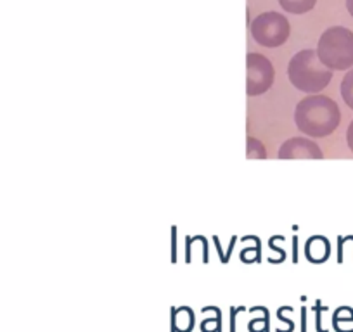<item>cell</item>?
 <instances>
[{
  "label": "cell",
  "instance_id": "7a4b0ae2",
  "mask_svg": "<svg viewBox=\"0 0 353 332\" xmlns=\"http://www.w3.org/2000/svg\"><path fill=\"white\" fill-rule=\"evenodd\" d=\"M288 78L294 89L314 96L331 83L332 71L321 63L317 50L305 49L294 54L288 64Z\"/></svg>",
  "mask_w": 353,
  "mask_h": 332
},
{
  "label": "cell",
  "instance_id": "8fae6325",
  "mask_svg": "<svg viewBox=\"0 0 353 332\" xmlns=\"http://www.w3.org/2000/svg\"><path fill=\"white\" fill-rule=\"evenodd\" d=\"M346 144H348L350 151L353 152V120L350 121V125H348V130H346Z\"/></svg>",
  "mask_w": 353,
  "mask_h": 332
},
{
  "label": "cell",
  "instance_id": "8992f818",
  "mask_svg": "<svg viewBox=\"0 0 353 332\" xmlns=\"http://www.w3.org/2000/svg\"><path fill=\"white\" fill-rule=\"evenodd\" d=\"M281 159H322L324 152L314 141L305 137H291L279 147Z\"/></svg>",
  "mask_w": 353,
  "mask_h": 332
},
{
  "label": "cell",
  "instance_id": "3957f363",
  "mask_svg": "<svg viewBox=\"0 0 353 332\" xmlns=\"http://www.w3.org/2000/svg\"><path fill=\"white\" fill-rule=\"evenodd\" d=\"M321 63L331 71H348L353 68V32L345 26H331L317 43Z\"/></svg>",
  "mask_w": 353,
  "mask_h": 332
},
{
  "label": "cell",
  "instance_id": "5b68a950",
  "mask_svg": "<svg viewBox=\"0 0 353 332\" xmlns=\"http://www.w3.org/2000/svg\"><path fill=\"white\" fill-rule=\"evenodd\" d=\"M248 81H246V94L250 97L261 96L267 90L272 87L274 76H276V71H274L272 63L265 56L256 52L248 54Z\"/></svg>",
  "mask_w": 353,
  "mask_h": 332
},
{
  "label": "cell",
  "instance_id": "52a82bcc",
  "mask_svg": "<svg viewBox=\"0 0 353 332\" xmlns=\"http://www.w3.org/2000/svg\"><path fill=\"white\" fill-rule=\"evenodd\" d=\"M329 251H331V247H329V240L322 236H315L310 237L305 246V255L310 262L314 263H322L329 258Z\"/></svg>",
  "mask_w": 353,
  "mask_h": 332
},
{
  "label": "cell",
  "instance_id": "6da1fadb",
  "mask_svg": "<svg viewBox=\"0 0 353 332\" xmlns=\"http://www.w3.org/2000/svg\"><path fill=\"white\" fill-rule=\"evenodd\" d=\"M296 128L312 138H324L334 134L341 123V111L331 97L314 94L303 97L294 107Z\"/></svg>",
  "mask_w": 353,
  "mask_h": 332
},
{
  "label": "cell",
  "instance_id": "ba28073f",
  "mask_svg": "<svg viewBox=\"0 0 353 332\" xmlns=\"http://www.w3.org/2000/svg\"><path fill=\"white\" fill-rule=\"evenodd\" d=\"M281 8L290 14H305V12L312 11L317 4V0H279Z\"/></svg>",
  "mask_w": 353,
  "mask_h": 332
},
{
  "label": "cell",
  "instance_id": "9c48e42d",
  "mask_svg": "<svg viewBox=\"0 0 353 332\" xmlns=\"http://www.w3.org/2000/svg\"><path fill=\"white\" fill-rule=\"evenodd\" d=\"M339 92H341V97L343 101H345L346 106L353 111V68L346 71V74L343 76Z\"/></svg>",
  "mask_w": 353,
  "mask_h": 332
},
{
  "label": "cell",
  "instance_id": "277c9868",
  "mask_svg": "<svg viewBox=\"0 0 353 332\" xmlns=\"http://www.w3.org/2000/svg\"><path fill=\"white\" fill-rule=\"evenodd\" d=\"M291 25L288 18L279 12H263L251 21V35L254 42L263 47H281L290 39Z\"/></svg>",
  "mask_w": 353,
  "mask_h": 332
},
{
  "label": "cell",
  "instance_id": "7c38bea8",
  "mask_svg": "<svg viewBox=\"0 0 353 332\" xmlns=\"http://www.w3.org/2000/svg\"><path fill=\"white\" fill-rule=\"evenodd\" d=\"M346 9H348L350 16L353 18V0H346Z\"/></svg>",
  "mask_w": 353,
  "mask_h": 332
},
{
  "label": "cell",
  "instance_id": "30bf717a",
  "mask_svg": "<svg viewBox=\"0 0 353 332\" xmlns=\"http://www.w3.org/2000/svg\"><path fill=\"white\" fill-rule=\"evenodd\" d=\"M246 156L250 159H265V158H267V151H265L263 144H261L258 138L248 137Z\"/></svg>",
  "mask_w": 353,
  "mask_h": 332
}]
</instances>
